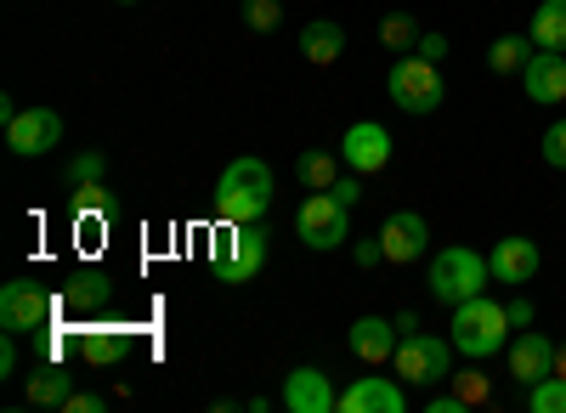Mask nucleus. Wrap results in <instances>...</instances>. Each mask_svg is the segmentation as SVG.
<instances>
[{
    "label": "nucleus",
    "instance_id": "1",
    "mask_svg": "<svg viewBox=\"0 0 566 413\" xmlns=\"http://www.w3.org/2000/svg\"><path fill=\"white\" fill-rule=\"evenodd\" d=\"M272 193H277V176L266 159H232L216 181V221L227 226H250V221H266L272 210Z\"/></svg>",
    "mask_w": 566,
    "mask_h": 413
},
{
    "label": "nucleus",
    "instance_id": "2",
    "mask_svg": "<svg viewBox=\"0 0 566 413\" xmlns=\"http://www.w3.org/2000/svg\"><path fill=\"white\" fill-rule=\"evenodd\" d=\"M510 311L499 306V300H488V295H470V300H459L453 306V324H448V340H453V351L459 357H470V362H488V357H499L504 346H510Z\"/></svg>",
    "mask_w": 566,
    "mask_h": 413
},
{
    "label": "nucleus",
    "instance_id": "3",
    "mask_svg": "<svg viewBox=\"0 0 566 413\" xmlns=\"http://www.w3.org/2000/svg\"><path fill=\"white\" fill-rule=\"evenodd\" d=\"M488 278H493V272H488V255L464 250V244L437 250V255H431V272H424L431 300H442V306H459V300H470V295H482Z\"/></svg>",
    "mask_w": 566,
    "mask_h": 413
},
{
    "label": "nucleus",
    "instance_id": "4",
    "mask_svg": "<svg viewBox=\"0 0 566 413\" xmlns=\"http://www.w3.org/2000/svg\"><path fill=\"white\" fill-rule=\"evenodd\" d=\"M272 255V233H266V221H250V226H227V233L216 239L210 250V272L221 284H250L255 272L266 266Z\"/></svg>",
    "mask_w": 566,
    "mask_h": 413
},
{
    "label": "nucleus",
    "instance_id": "5",
    "mask_svg": "<svg viewBox=\"0 0 566 413\" xmlns=\"http://www.w3.org/2000/svg\"><path fill=\"white\" fill-rule=\"evenodd\" d=\"M386 97H391L402 114H437V108H442V97H448L442 63H424L419 52L397 57V68L386 74Z\"/></svg>",
    "mask_w": 566,
    "mask_h": 413
},
{
    "label": "nucleus",
    "instance_id": "6",
    "mask_svg": "<svg viewBox=\"0 0 566 413\" xmlns=\"http://www.w3.org/2000/svg\"><path fill=\"white\" fill-rule=\"evenodd\" d=\"M397 380L402 385H448L453 380V340L442 335H402L397 340Z\"/></svg>",
    "mask_w": 566,
    "mask_h": 413
},
{
    "label": "nucleus",
    "instance_id": "7",
    "mask_svg": "<svg viewBox=\"0 0 566 413\" xmlns=\"http://www.w3.org/2000/svg\"><path fill=\"white\" fill-rule=\"evenodd\" d=\"M57 295L34 284V278H12L7 289H0V329L7 335H40V329H52V317H57Z\"/></svg>",
    "mask_w": 566,
    "mask_h": 413
},
{
    "label": "nucleus",
    "instance_id": "8",
    "mask_svg": "<svg viewBox=\"0 0 566 413\" xmlns=\"http://www.w3.org/2000/svg\"><path fill=\"white\" fill-rule=\"evenodd\" d=\"M295 233L306 250L328 255V250H346L352 239V210L335 199V193H306V204L295 210Z\"/></svg>",
    "mask_w": 566,
    "mask_h": 413
},
{
    "label": "nucleus",
    "instance_id": "9",
    "mask_svg": "<svg viewBox=\"0 0 566 413\" xmlns=\"http://www.w3.org/2000/svg\"><path fill=\"white\" fill-rule=\"evenodd\" d=\"M340 159H346V170H357V176H380V170L391 165V130H386L380 119H357V125H346V136H340Z\"/></svg>",
    "mask_w": 566,
    "mask_h": 413
},
{
    "label": "nucleus",
    "instance_id": "10",
    "mask_svg": "<svg viewBox=\"0 0 566 413\" xmlns=\"http://www.w3.org/2000/svg\"><path fill=\"white\" fill-rule=\"evenodd\" d=\"M63 142V114L57 108H23L12 125H7V148L18 159H45Z\"/></svg>",
    "mask_w": 566,
    "mask_h": 413
},
{
    "label": "nucleus",
    "instance_id": "11",
    "mask_svg": "<svg viewBox=\"0 0 566 413\" xmlns=\"http://www.w3.org/2000/svg\"><path fill=\"white\" fill-rule=\"evenodd\" d=\"M538 266H544V250L533 239H522V233H510V239H499L488 250V272H493V284H504V289H527L538 278Z\"/></svg>",
    "mask_w": 566,
    "mask_h": 413
},
{
    "label": "nucleus",
    "instance_id": "12",
    "mask_svg": "<svg viewBox=\"0 0 566 413\" xmlns=\"http://www.w3.org/2000/svg\"><path fill=\"white\" fill-rule=\"evenodd\" d=\"M515 80H522L533 108H560L566 103V52H533Z\"/></svg>",
    "mask_w": 566,
    "mask_h": 413
},
{
    "label": "nucleus",
    "instance_id": "13",
    "mask_svg": "<svg viewBox=\"0 0 566 413\" xmlns=\"http://www.w3.org/2000/svg\"><path fill=\"white\" fill-rule=\"evenodd\" d=\"M504 357H510L515 385H538V380H549V374H555V340H549V335H538V329L510 335Z\"/></svg>",
    "mask_w": 566,
    "mask_h": 413
},
{
    "label": "nucleus",
    "instance_id": "14",
    "mask_svg": "<svg viewBox=\"0 0 566 413\" xmlns=\"http://www.w3.org/2000/svg\"><path fill=\"white\" fill-rule=\"evenodd\" d=\"M380 244H386V261H391V266H413L424 250H431V226H424L419 210H397V215H386V226H380Z\"/></svg>",
    "mask_w": 566,
    "mask_h": 413
},
{
    "label": "nucleus",
    "instance_id": "15",
    "mask_svg": "<svg viewBox=\"0 0 566 413\" xmlns=\"http://www.w3.org/2000/svg\"><path fill=\"white\" fill-rule=\"evenodd\" d=\"M57 306L74 317V324H91V317H103L114 306V278H103V272H74V278L63 284Z\"/></svg>",
    "mask_w": 566,
    "mask_h": 413
},
{
    "label": "nucleus",
    "instance_id": "16",
    "mask_svg": "<svg viewBox=\"0 0 566 413\" xmlns=\"http://www.w3.org/2000/svg\"><path fill=\"white\" fill-rule=\"evenodd\" d=\"M283 407L290 413H335L340 391H335V380H328L323 369H295L290 380H283Z\"/></svg>",
    "mask_w": 566,
    "mask_h": 413
},
{
    "label": "nucleus",
    "instance_id": "17",
    "mask_svg": "<svg viewBox=\"0 0 566 413\" xmlns=\"http://www.w3.org/2000/svg\"><path fill=\"white\" fill-rule=\"evenodd\" d=\"M402 407H408V396L386 374H363L340 391V413H402Z\"/></svg>",
    "mask_w": 566,
    "mask_h": 413
},
{
    "label": "nucleus",
    "instance_id": "18",
    "mask_svg": "<svg viewBox=\"0 0 566 413\" xmlns=\"http://www.w3.org/2000/svg\"><path fill=\"white\" fill-rule=\"evenodd\" d=\"M346 346H352V357H357V362L380 369V362H391V357H397V324H391V317H357L352 335H346Z\"/></svg>",
    "mask_w": 566,
    "mask_h": 413
},
{
    "label": "nucleus",
    "instance_id": "19",
    "mask_svg": "<svg viewBox=\"0 0 566 413\" xmlns=\"http://www.w3.org/2000/svg\"><path fill=\"white\" fill-rule=\"evenodd\" d=\"M340 52H346V29H340L335 18H312V23L301 29V57H306L312 68H335Z\"/></svg>",
    "mask_w": 566,
    "mask_h": 413
},
{
    "label": "nucleus",
    "instance_id": "20",
    "mask_svg": "<svg viewBox=\"0 0 566 413\" xmlns=\"http://www.w3.org/2000/svg\"><path fill=\"white\" fill-rule=\"evenodd\" d=\"M340 153H328V148H306L301 159H295V176H301V188L306 193H328V188H335V181H340Z\"/></svg>",
    "mask_w": 566,
    "mask_h": 413
},
{
    "label": "nucleus",
    "instance_id": "21",
    "mask_svg": "<svg viewBox=\"0 0 566 413\" xmlns=\"http://www.w3.org/2000/svg\"><path fill=\"white\" fill-rule=\"evenodd\" d=\"M125 351H130L125 329H85L80 335V357L91 362V369H114V362H125Z\"/></svg>",
    "mask_w": 566,
    "mask_h": 413
},
{
    "label": "nucleus",
    "instance_id": "22",
    "mask_svg": "<svg viewBox=\"0 0 566 413\" xmlns=\"http://www.w3.org/2000/svg\"><path fill=\"white\" fill-rule=\"evenodd\" d=\"M527 34H533L538 52H566V0H538Z\"/></svg>",
    "mask_w": 566,
    "mask_h": 413
},
{
    "label": "nucleus",
    "instance_id": "23",
    "mask_svg": "<svg viewBox=\"0 0 566 413\" xmlns=\"http://www.w3.org/2000/svg\"><path fill=\"white\" fill-rule=\"evenodd\" d=\"M533 52H538L533 34H499L493 52H488V68H493V74H522Z\"/></svg>",
    "mask_w": 566,
    "mask_h": 413
},
{
    "label": "nucleus",
    "instance_id": "24",
    "mask_svg": "<svg viewBox=\"0 0 566 413\" xmlns=\"http://www.w3.org/2000/svg\"><path fill=\"white\" fill-rule=\"evenodd\" d=\"M419 34H424V29H419V18H408V12H386V18H380V45H386V52H402V57H408L413 45H419Z\"/></svg>",
    "mask_w": 566,
    "mask_h": 413
},
{
    "label": "nucleus",
    "instance_id": "25",
    "mask_svg": "<svg viewBox=\"0 0 566 413\" xmlns=\"http://www.w3.org/2000/svg\"><path fill=\"white\" fill-rule=\"evenodd\" d=\"M23 396H29L34 407H63V402H69V380H63L57 369H34L29 385H23Z\"/></svg>",
    "mask_w": 566,
    "mask_h": 413
},
{
    "label": "nucleus",
    "instance_id": "26",
    "mask_svg": "<svg viewBox=\"0 0 566 413\" xmlns=\"http://www.w3.org/2000/svg\"><path fill=\"white\" fill-rule=\"evenodd\" d=\"M103 176H108V153H97V148H85V153H74V159L63 165L69 188H85V181H103Z\"/></svg>",
    "mask_w": 566,
    "mask_h": 413
},
{
    "label": "nucleus",
    "instance_id": "27",
    "mask_svg": "<svg viewBox=\"0 0 566 413\" xmlns=\"http://www.w3.org/2000/svg\"><path fill=\"white\" fill-rule=\"evenodd\" d=\"M527 407L533 413H566V374H549V380L527 385Z\"/></svg>",
    "mask_w": 566,
    "mask_h": 413
},
{
    "label": "nucleus",
    "instance_id": "28",
    "mask_svg": "<svg viewBox=\"0 0 566 413\" xmlns=\"http://www.w3.org/2000/svg\"><path fill=\"white\" fill-rule=\"evenodd\" d=\"M114 193L103 188V181H85V188H74V215H108Z\"/></svg>",
    "mask_w": 566,
    "mask_h": 413
},
{
    "label": "nucleus",
    "instance_id": "29",
    "mask_svg": "<svg viewBox=\"0 0 566 413\" xmlns=\"http://www.w3.org/2000/svg\"><path fill=\"white\" fill-rule=\"evenodd\" d=\"M538 153H544V165H549V170H566V119H549V125H544Z\"/></svg>",
    "mask_w": 566,
    "mask_h": 413
},
{
    "label": "nucleus",
    "instance_id": "30",
    "mask_svg": "<svg viewBox=\"0 0 566 413\" xmlns=\"http://www.w3.org/2000/svg\"><path fill=\"white\" fill-rule=\"evenodd\" d=\"M448 385H453V391H459V396H464V402H470V407H482V402H488V391H493V385H488V374H482V369H459V374H453V380H448Z\"/></svg>",
    "mask_w": 566,
    "mask_h": 413
},
{
    "label": "nucleus",
    "instance_id": "31",
    "mask_svg": "<svg viewBox=\"0 0 566 413\" xmlns=\"http://www.w3.org/2000/svg\"><path fill=\"white\" fill-rule=\"evenodd\" d=\"M244 23H250L255 34H272V29L283 23V7H277V0H244Z\"/></svg>",
    "mask_w": 566,
    "mask_h": 413
},
{
    "label": "nucleus",
    "instance_id": "32",
    "mask_svg": "<svg viewBox=\"0 0 566 413\" xmlns=\"http://www.w3.org/2000/svg\"><path fill=\"white\" fill-rule=\"evenodd\" d=\"M413 52H419L424 63H442V57H448V34H442V29H424Z\"/></svg>",
    "mask_w": 566,
    "mask_h": 413
},
{
    "label": "nucleus",
    "instance_id": "33",
    "mask_svg": "<svg viewBox=\"0 0 566 413\" xmlns=\"http://www.w3.org/2000/svg\"><path fill=\"white\" fill-rule=\"evenodd\" d=\"M352 261H357L363 272H374V266L386 261V244H380V239H357V244H352Z\"/></svg>",
    "mask_w": 566,
    "mask_h": 413
},
{
    "label": "nucleus",
    "instance_id": "34",
    "mask_svg": "<svg viewBox=\"0 0 566 413\" xmlns=\"http://www.w3.org/2000/svg\"><path fill=\"white\" fill-rule=\"evenodd\" d=\"M108 407V396H97V391H69V402H63V413H103Z\"/></svg>",
    "mask_w": 566,
    "mask_h": 413
},
{
    "label": "nucleus",
    "instance_id": "35",
    "mask_svg": "<svg viewBox=\"0 0 566 413\" xmlns=\"http://www.w3.org/2000/svg\"><path fill=\"white\" fill-rule=\"evenodd\" d=\"M424 407H431V413H470V402H464L459 391H437V396L424 402Z\"/></svg>",
    "mask_w": 566,
    "mask_h": 413
},
{
    "label": "nucleus",
    "instance_id": "36",
    "mask_svg": "<svg viewBox=\"0 0 566 413\" xmlns=\"http://www.w3.org/2000/svg\"><path fill=\"white\" fill-rule=\"evenodd\" d=\"M504 311H510V329H533V300L527 295H515Z\"/></svg>",
    "mask_w": 566,
    "mask_h": 413
},
{
    "label": "nucleus",
    "instance_id": "37",
    "mask_svg": "<svg viewBox=\"0 0 566 413\" xmlns=\"http://www.w3.org/2000/svg\"><path fill=\"white\" fill-rule=\"evenodd\" d=\"M328 193H335V199H340V204L352 210V204L363 199V188H357V170H352V176H340V181H335V188H328Z\"/></svg>",
    "mask_w": 566,
    "mask_h": 413
},
{
    "label": "nucleus",
    "instance_id": "38",
    "mask_svg": "<svg viewBox=\"0 0 566 413\" xmlns=\"http://www.w3.org/2000/svg\"><path fill=\"white\" fill-rule=\"evenodd\" d=\"M12 374H18V346L0 340V380H12Z\"/></svg>",
    "mask_w": 566,
    "mask_h": 413
},
{
    "label": "nucleus",
    "instance_id": "39",
    "mask_svg": "<svg viewBox=\"0 0 566 413\" xmlns=\"http://www.w3.org/2000/svg\"><path fill=\"white\" fill-rule=\"evenodd\" d=\"M391 324H397V335H419V317H413V311H397Z\"/></svg>",
    "mask_w": 566,
    "mask_h": 413
},
{
    "label": "nucleus",
    "instance_id": "40",
    "mask_svg": "<svg viewBox=\"0 0 566 413\" xmlns=\"http://www.w3.org/2000/svg\"><path fill=\"white\" fill-rule=\"evenodd\" d=\"M555 374H566V340H555Z\"/></svg>",
    "mask_w": 566,
    "mask_h": 413
},
{
    "label": "nucleus",
    "instance_id": "41",
    "mask_svg": "<svg viewBox=\"0 0 566 413\" xmlns=\"http://www.w3.org/2000/svg\"><path fill=\"white\" fill-rule=\"evenodd\" d=\"M114 7H136V0H114Z\"/></svg>",
    "mask_w": 566,
    "mask_h": 413
}]
</instances>
